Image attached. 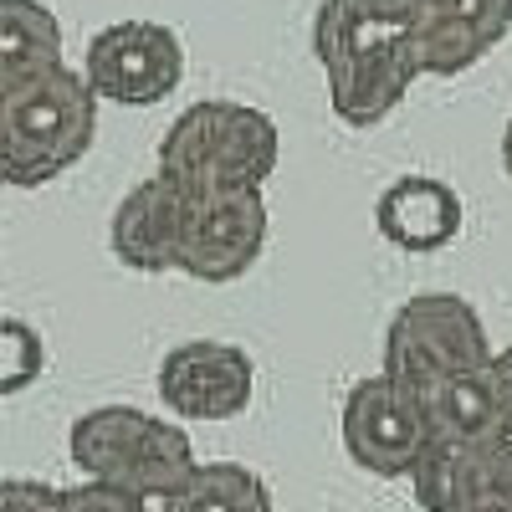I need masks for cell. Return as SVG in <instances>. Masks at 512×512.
Segmentation results:
<instances>
[{
  "instance_id": "ffe728a7",
  "label": "cell",
  "mask_w": 512,
  "mask_h": 512,
  "mask_svg": "<svg viewBox=\"0 0 512 512\" xmlns=\"http://www.w3.org/2000/svg\"><path fill=\"white\" fill-rule=\"evenodd\" d=\"M492 374H497V390H502V405H507V425H512V344H507V349H497Z\"/></svg>"
},
{
  "instance_id": "44dd1931",
  "label": "cell",
  "mask_w": 512,
  "mask_h": 512,
  "mask_svg": "<svg viewBox=\"0 0 512 512\" xmlns=\"http://www.w3.org/2000/svg\"><path fill=\"white\" fill-rule=\"evenodd\" d=\"M502 169L512 175V118H507V128H502Z\"/></svg>"
},
{
  "instance_id": "6da1fadb",
  "label": "cell",
  "mask_w": 512,
  "mask_h": 512,
  "mask_svg": "<svg viewBox=\"0 0 512 512\" xmlns=\"http://www.w3.org/2000/svg\"><path fill=\"white\" fill-rule=\"evenodd\" d=\"M420 0H323L313 16V57L328 77L333 118L349 128L384 123L415 88Z\"/></svg>"
},
{
  "instance_id": "30bf717a",
  "label": "cell",
  "mask_w": 512,
  "mask_h": 512,
  "mask_svg": "<svg viewBox=\"0 0 512 512\" xmlns=\"http://www.w3.org/2000/svg\"><path fill=\"white\" fill-rule=\"evenodd\" d=\"M410 482L425 512H512V436L436 446Z\"/></svg>"
},
{
  "instance_id": "4fadbf2b",
  "label": "cell",
  "mask_w": 512,
  "mask_h": 512,
  "mask_svg": "<svg viewBox=\"0 0 512 512\" xmlns=\"http://www.w3.org/2000/svg\"><path fill=\"white\" fill-rule=\"evenodd\" d=\"M374 226L400 251H441L461 236V195L436 175H400L395 185L379 190Z\"/></svg>"
},
{
  "instance_id": "7c38bea8",
  "label": "cell",
  "mask_w": 512,
  "mask_h": 512,
  "mask_svg": "<svg viewBox=\"0 0 512 512\" xmlns=\"http://www.w3.org/2000/svg\"><path fill=\"white\" fill-rule=\"evenodd\" d=\"M512 31V0H420V77H461Z\"/></svg>"
},
{
  "instance_id": "52a82bcc",
  "label": "cell",
  "mask_w": 512,
  "mask_h": 512,
  "mask_svg": "<svg viewBox=\"0 0 512 512\" xmlns=\"http://www.w3.org/2000/svg\"><path fill=\"white\" fill-rule=\"evenodd\" d=\"M185 77V47L164 21H108L93 31L88 57H82V82L98 103L118 108H149L164 103Z\"/></svg>"
},
{
  "instance_id": "9c48e42d",
  "label": "cell",
  "mask_w": 512,
  "mask_h": 512,
  "mask_svg": "<svg viewBox=\"0 0 512 512\" xmlns=\"http://www.w3.org/2000/svg\"><path fill=\"white\" fill-rule=\"evenodd\" d=\"M256 369L246 349L221 338H190L159 359V400L180 420H231L251 405Z\"/></svg>"
},
{
  "instance_id": "9a60e30c",
  "label": "cell",
  "mask_w": 512,
  "mask_h": 512,
  "mask_svg": "<svg viewBox=\"0 0 512 512\" xmlns=\"http://www.w3.org/2000/svg\"><path fill=\"white\" fill-rule=\"evenodd\" d=\"M62 67V21L41 0H0V93Z\"/></svg>"
},
{
  "instance_id": "ac0fdd59",
  "label": "cell",
  "mask_w": 512,
  "mask_h": 512,
  "mask_svg": "<svg viewBox=\"0 0 512 512\" xmlns=\"http://www.w3.org/2000/svg\"><path fill=\"white\" fill-rule=\"evenodd\" d=\"M62 512H149V502L103 482H77V487H62Z\"/></svg>"
},
{
  "instance_id": "8992f818",
  "label": "cell",
  "mask_w": 512,
  "mask_h": 512,
  "mask_svg": "<svg viewBox=\"0 0 512 512\" xmlns=\"http://www.w3.org/2000/svg\"><path fill=\"white\" fill-rule=\"evenodd\" d=\"M344 451L354 456V466L374 477H415L425 456L436 451L431 420L410 384L390 379V374H364L354 390L344 395Z\"/></svg>"
},
{
  "instance_id": "7a4b0ae2",
  "label": "cell",
  "mask_w": 512,
  "mask_h": 512,
  "mask_svg": "<svg viewBox=\"0 0 512 512\" xmlns=\"http://www.w3.org/2000/svg\"><path fill=\"white\" fill-rule=\"evenodd\" d=\"M282 134L277 123L231 98L190 103L159 139V175L175 180L185 195H226L262 190L277 169Z\"/></svg>"
},
{
  "instance_id": "3957f363",
  "label": "cell",
  "mask_w": 512,
  "mask_h": 512,
  "mask_svg": "<svg viewBox=\"0 0 512 512\" xmlns=\"http://www.w3.org/2000/svg\"><path fill=\"white\" fill-rule=\"evenodd\" d=\"M98 98L67 62L0 93V185L36 190L93 149Z\"/></svg>"
},
{
  "instance_id": "277c9868",
  "label": "cell",
  "mask_w": 512,
  "mask_h": 512,
  "mask_svg": "<svg viewBox=\"0 0 512 512\" xmlns=\"http://www.w3.org/2000/svg\"><path fill=\"white\" fill-rule=\"evenodd\" d=\"M67 456L88 482L134 492L144 502H164L169 492H180L200 466L190 431L139 405H98L77 415L67 431Z\"/></svg>"
},
{
  "instance_id": "5bb4252c",
  "label": "cell",
  "mask_w": 512,
  "mask_h": 512,
  "mask_svg": "<svg viewBox=\"0 0 512 512\" xmlns=\"http://www.w3.org/2000/svg\"><path fill=\"white\" fill-rule=\"evenodd\" d=\"M415 395L425 405L436 446H477V441L512 436L492 364L472 369V374H456V379H441V384H425V390H415Z\"/></svg>"
},
{
  "instance_id": "5b68a950",
  "label": "cell",
  "mask_w": 512,
  "mask_h": 512,
  "mask_svg": "<svg viewBox=\"0 0 512 512\" xmlns=\"http://www.w3.org/2000/svg\"><path fill=\"white\" fill-rule=\"evenodd\" d=\"M492 359L497 349L487 338V323L461 292H415L384 333V374L410 390L487 369Z\"/></svg>"
},
{
  "instance_id": "2e32d148",
  "label": "cell",
  "mask_w": 512,
  "mask_h": 512,
  "mask_svg": "<svg viewBox=\"0 0 512 512\" xmlns=\"http://www.w3.org/2000/svg\"><path fill=\"white\" fill-rule=\"evenodd\" d=\"M159 512H272V492L241 461H200L190 482L159 502Z\"/></svg>"
},
{
  "instance_id": "ba28073f",
  "label": "cell",
  "mask_w": 512,
  "mask_h": 512,
  "mask_svg": "<svg viewBox=\"0 0 512 512\" xmlns=\"http://www.w3.org/2000/svg\"><path fill=\"white\" fill-rule=\"evenodd\" d=\"M272 210L262 190H226V195H190L180 272L195 282H236L256 267L267 246Z\"/></svg>"
},
{
  "instance_id": "8fae6325",
  "label": "cell",
  "mask_w": 512,
  "mask_h": 512,
  "mask_svg": "<svg viewBox=\"0 0 512 512\" xmlns=\"http://www.w3.org/2000/svg\"><path fill=\"white\" fill-rule=\"evenodd\" d=\"M185 216H190V195L175 185V180H164L159 169L134 185L118 210H113V221H108V241H113V256L123 267H134V272H180V241H185Z\"/></svg>"
},
{
  "instance_id": "d6986e66",
  "label": "cell",
  "mask_w": 512,
  "mask_h": 512,
  "mask_svg": "<svg viewBox=\"0 0 512 512\" xmlns=\"http://www.w3.org/2000/svg\"><path fill=\"white\" fill-rule=\"evenodd\" d=\"M0 512H62V487L36 477H0Z\"/></svg>"
},
{
  "instance_id": "e0dca14e",
  "label": "cell",
  "mask_w": 512,
  "mask_h": 512,
  "mask_svg": "<svg viewBox=\"0 0 512 512\" xmlns=\"http://www.w3.org/2000/svg\"><path fill=\"white\" fill-rule=\"evenodd\" d=\"M47 369V344L26 318H0V395H21Z\"/></svg>"
}]
</instances>
